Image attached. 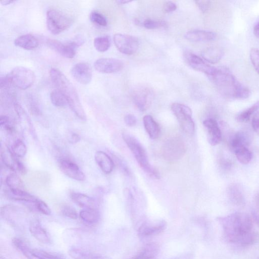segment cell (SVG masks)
Masks as SVG:
<instances>
[{
  "label": "cell",
  "instance_id": "cell-1",
  "mask_svg": "<svg viewBox=\"0 0 259 259\" xmlns=\"http://www.w3.org/2000/svg\"><path fill=\"white\" fill-rule=\"evenodd\" d=\"M223 96L229 98L246 99L251 94L250 90L241 84L229 71L217 69L214 74L209 77Z\"/></svg>",
  "mask_w": 259,
  "mask_h": 259
},
{
  "label": "cell",
  "instance_id": "cell-2",
  "mask_svg": "<svg viewBox=\"0 0 259 259\" xmlns=\"http://www.w3.org/2000/svg\"><path fill=\"white\" fill-rule=\"evenodd\" d=\"M49 74L52 83L57 90L65 96L72 111L80 119L86 120V113L81 103L77 91L73 85L66 76L57 69H51Z\"/></svg>",
  "mask_w": 259,
  "mask_h": 259
},
{
  "label": "cell",
  "instance_id": "cell-3",
  "mask_svg": "<svg viewBox=\"0 0 259 259\" xmlns=\"http://www.w3.org/2000/svg\"><path fill=\"white\" fill-rule=\"evenodd\" d=\"M219 220L223 226L225 239L228 242L237 243L242 235L252 232V220L247 214L236 212L219 218Z\"/></svg>",
  "mask_w": 259,
  "mask_h": 259
},
{
  "label": "cell",
  "instance_id": "cell-4",
  "mask_svg": "<svg viewBox=\"0 0 259 259\" xmlns=\"http://www.w3.org/2000/svg\"><path fill=\"white\" fill-rule=\"evenodd\" d=\"M122 137L141 169L150 177L159 179L160 174L159 171L149 162L146 152L140 141L127 132H123Z\"/></svg>",
  "mask_w": 259,
  "mask_h": 259
},
{
  "label": "cell",
  "instance_id": "cell-5",
  "mask_svg": "<svg viewBox=\"0 0 259 259\" xmlns=\"http://www.w3.org/2000/svg\"><path fill=\"white\" fill-rule=\"evenodd\" d=\"M72 24V19L62 11L51 9L47 12V27L49 31L53 35H58L64 32Z\"/></svg>",
  "mask_w": 259,
  "mask_h": 259
},
{
  "label": "cell",
  "instance_id": "cell-6",
  "mask_svg": "<svg viewBox=\"0 0 259 259\" xmlns=\"http://www.w3.org/2000/svg\"><path fill=\"white\" fill-rule=\"evenodd\" d=\"M7 75L11 86L21 90H26L31 87L36 80L33 71L23 67L14 68Z\"/></svg>",
  "mask_w": 259,
  "mask_h": 259
},
{
  "label": "cell",
  "instance_id": "cell-7",
  "mask_svg": "<svg viewBox=\"0 0 259 259\" xmlns=\"http://www.w3.org/2000/svg\"><path fill=\"white\" fill-rule=\"evenodd\" d=\"M187 150V146L184 140L179 137H174L164 142L161 153L165 161L175 162L185 156Z\"/></svg>",
  "mask_w": 259,
  "mask_h": 259
},
{
  "label": "cell",
  "instance_id": "cell-8",
  "mask_svg": "<svg viewBox=\"0 0 259 259\" xmlns=\"http://www.w3.org/2000/svg\"><path fill=\"white\" fill-rule=\"evenodd\" d=\"M171 110L182 130L189 135H192L195 131V124L192 118V111L188 106L174 103L171 106Z\"/></svg>",
  "mask_w": 259,
  "mask_h": 259
},
{
  "label": "cell",
  "instance_id": "cell-9",
  "mask_svg": "<svg viewBox=\"0 0 259 259\" xmlns=\"http://www.w3.org/2000/svg\"><path fill=\"white\" fill-rule=\"evenodd\" d=\"M114 42L118 50L126 55L134 54L140 48L139 40L130 35L115 34L114 36Z\"/></svg>",
  "mask_w": 259,
  "mask_h": 259
},
{
  "label": "cell",
  "instance_id": "cell-10",
  "mask_svg": "<svg viewBox=\"0 0 259 259\" xmlns=\"http://www.w3.org/2000/svg\"><path fill=\"white\" fill-rule=\"evenodd\" d=\"M82 44V40L80 39L67 43L52 39L47 41V44L50 48L64 57L70 59L74 57L78 48Z\"/></svg>",
  "mask_w": 259,
  "mask_h": 259
},
{
  "label": "cell",
  "instance_id": "cell-11",
  "mask_svg": "<svg viewBox=\"0 0 259 259\" xmlns=\"http://www.w3.org/2000/svg\"><path fill=\"white\" fill-rule=\"evenodd\" d=\"M153 95V92L150 89L141 87L134 91L132 98L137 109L144 112L148 108Z\"/></svg>",
  "mask_w": 259,
  "mask_h": 259
},
{
  "label": "cell",
  "instance_id": "cell-12",
  "mask_svg": "<svg viewBox=\"0 0 259 259\" xmlns=\"http://www.w3.org/2000/svg\"><path fill=\"white\" fill-rule=\"evenodd\" d=\"M95 69L103 73L118 72L124 68L121 60L113 58H102L97 59L94 64Z\"/></svg>",
  "mask_w": 259,
  "mask_h": 259
},
{
  "label": "cell",
  "instance_id": "cell-13",
  "mask_svg": "<svg viewBox=\"0 0 259 259\" xmlns=\"http://www.w3.org/2000/svg\"><path fill=\"white\" fill-rule=\"evenodd\" d=\"M60 169L68 177L76 181H82L85 179V175L79 166L71 160L63 158L58 160Z\"/></svg>",
  "mask_w": 259,
  "mask_h": 259
},
{
  "label": "cell",
  "instance_id": "cell-14",
  "mask_svg": "<svg viewBox=\"0 0 259 259\" xmlns=\"http://www.w3.org/2000/svg\"><path fill=\"white\" fill-rule=\"evenodd\" d=\"M73 78L83 85L89 84L93 79V71L87 63H80L75 65L71 70Z\"/></svg>",
  "mask_w": 259,
  "mask_h": 259
},
{
  "label": "cell",
  "instance_id": "cell-15",
  "mask_svg": "<svg viewBox=\"0 0 259 259\" xmlns=\"http://www.w3.org/2000/svg\"><path fill=\"white\" fill-rule=\"evenodd\" d=\"M203 125L207 133L209 143L216 146L222 141V132L217 121L213 118H208L204 121Z\"/></svg>",
  "mask_w": 259,
  "mask_h": 259
},
{
  "label": "cell",
  "instance_id": "cell-16",
  "mask_svg": "<svg viewBox=\"0 0 259 259\" xmlns=\"http://www.w3.org/2000/svg\"><path fill=\"white\" fill-rule=\"evenodd\" d=\"M186 58L188 64L193 70L204 72L209 77L214 74L217 71V68L207 64L202 58L193 53L187 54Z\"/></svg>",
  "mask_w": 259,
  "mask_h": 259
},
{
  "label": "cell",
  "instance_id": "cell-17",
  "mask_svg": "<svg viewBox=\"0 0 259 259\" xmlns=\"http://www.w3.org/2000/svg\"><path fill=\"white\" fill-rule=\"evenodd\" d=\"M166 223L164 221L145 222L139 230V235L144 237H151L162 234L165 230Z\"/></svg>",
  "mask_w": 259,
  "mask_h": 259
},
{
  "label": "cell",
  "instance_id": "cell-18",
  "mask_svg": "<svg viewBox=\"0 0 259 259\" xmlns=\"http://www.w3.org/2000/svg\"><path fill=\"white\" fill-rule=\"evenodd\" d=\"M29 230L30 234L38 241L49 244L51 243V238L47 230L38 220H33L29 224Z\"/></svg>",
  "mask_w": 259,
  "mask_h": 259
},
{
  "label": "cell",
  "instance_id": "cell-19",
  "mask_svg": "<svg viewBox=\"0 0 259 259\" xmlns=\"http://www.w3.org/2000/svg\"><path fill=\"white\" fill-rule=\"evenodd\" d=\"M185 38L194 42H207L215 40L217 35L214 32L207 30L194 29L188 32L185 35Z\"/></svg>",
  "mask_w": 259,
  "mask_h": 259
},
{
  "label": "cell",
  "instance_id": "cell-20",
  "mask_svg": "<svg viewBox=\"0 0 259 259\" xmlns=\"http://www.w3.org/2000/svg\"><path fill=\"white\" fill-rule=\"evenodd\" d=\"M70 197L72 202L84 209H97L98 204L96 201L93 197L80 192H71Z\"/></svg>",
  "mask_w": 259,
  "mask_h": 259
},
{
  "label": "cell",
  "instance_id": "cell-21",
  "mask_svg": "<svg viewBox=\"0 0 259 259\" xmlns=\"http://www.w3.org/2000/svg\"><path fill=\"white\" fill-rule=\"evenodd\" d=\"M95 160L104 173L109 174L113 172L115 166L114 163L105 152L102 151H97L95 155Z\"/></svg>",
  "mask_w": 259,
  "mask_h": 259
},
{
  "label": "cell",
  "instance_id": "cell-22",
  "mask_svg": "<svg viewBox=\"0 0 259 259\" xmlns=\"http://www.w3.org/2000/svg\"><path fill=\"white\" fill-rule=\"evenodd\" d=\"M5 196L8 199L19 202H24L35 204L38 199L34 196L25 190L8 188L5 191Z\"/></svg>",
  "mask_w": 259,
  "mask_h": 259
},
{
  "label": "cell",
  "instance_id": "cell-23",
  "mask_svg": "<svg viewBox=\"0 0 259 259\" xmlns=\"http://www.w3.org/2000/svg\"><path fill=\"white\" fill-rule=\"evenodd\" d=\"M17 47L27 50L36 49L39 46L38 40L32 34H26L21 36L14 41Z\"/></svg>",
  "mask_w": 259,
  "mask_h": 259
},
{
  "label": "cell",
  "instance_id": "cell-24",
  "mask_svg": "<svg viewBox=\"0 0 259 259\" xmlns=\"http://www.w3.org/2000/svg\"><path fill=\"white\" fill-rule=\"evenodd\" d=\"M201 55L206 62L212 64H216L222 58L224 51L220 47H212L204 49Z\"/></svg>",
  "mask_w": 259,
  "mask_h": 259
},
{
  "label": "cell",
  "instance_id": "cell-25",
  "mask_svg": "<svg viewBox=\"0 0 259 259\" xmlns=\"http://www.w3.org/2000/svg\"><path fill=\"white\" fill-rule=\"evenodd\" d=\"M143 124L145 129L151 140H157L160 135L161 129L159 125L150 115L143 118Z\"/></svg>",
  "mask_w": 259,
  "mask_h": 259
},
{
  "label": "cell",
  "instance_id": "cell-26",
  "mask_svg": "<svg viewBox=\"0 0 259 259\" xmlns=\"http://www.w3.org/2000/svg\"><path fill=\"white\" fill-rule=\"evenodd\" d=\"M69 254L73 259H111L108 256L77 248L70 250Z\"/></svg>",
  "mask_w": 259,
  "mask_h": 259
},
{
  "label": "cell",
  "instance_id": "cell-27",
  "mask_svg": "<svg viewBox=\"0 0 259 259\" xmlns=\"http://www.w3.org/2000/svg\"><path fill=\"white\" fill-rule=\"evenodd\" d=\"M12 242L13 246L28 259H42L34 253L33 250L29 247L24 240L16 237L13 238Z\"/></svg>",
  "mask_w": 259,
  "mask_h": 259
},
{
  "label": "cell",
  "instance_id": "cell-28",
  "mask_svg": "<svg viewBox=\"0 0 259 259\" xmlns=\"http://www.w3.org/2000/svg\"><path fill=\"white\" fill-rule=\"evenodd\" d=\"M79 216L83 222L89 224H96L100 218V212L96 209H84L80 212Z\"/></svg>",
  "mask_w": 259,
  "mask_h": 259
},
{
  "label": "cell",
  "instance_id": "cell-29",
  "mask_svg": "<svg viewBox=\"0 0 259 259\" xmlns=\"http://www.w3.org/2000/svg\"><path fill=\"white\" fill-rule=\"evenodd\" d=\"M159 252V247L156 243H149L132 259H156Z\"/></svg>",
  "mask_w": 259,
  "mask_h": 259
},
{
  "label": "cell",
  "instance_id": "cell-30",
  "mask_svg": "<svg viewBox=\"0 0 259 259\" xmlns=\"http://www.w3.org/2000/svg\"><path fill=\"white\" fill-rule=\"evenodd\" d=\"M249 138L245 132H238L235 134L230 141V148L235 152L237 149L246 146L249 143Z\"/></svg>",
  "mask_w": 259,
  "mask_h": 259
},
{
  "label": "cell",
  "instance_id": "cell-31",
  "mask_svg": "<svg viewBox=\"0 0 259 259\" xmlns=\"http://www.w3.org/2000/svg\"><path fill=\"white\" fill-rule=\"evenodd\" d=\"M20 209L17 207L7 205L1 208V216L12 224H14L15 220L20 215Z\"/></svg>",
  "mask_w": 259,
  "mask_h": 259
},
{
  "label": "cell",
  "instance_id": "cell-32",
  "mask_svg": "<svg viewBox=\"0 0 259 259\" xmlns=\"http://www.w3.org/2000/svg\"><path fill=\"white\" fill-rule=\"evenodd\" d=\"M1 158L4 164L12 171H16L19 160L15 157L9 149H4L1 152Z\"/></svg>",
  "mask_w": 259,
  "mask_h": 259
},
{
  "label": "cell",
  "instance_id": "cell-33",
  "mask_svg": "<svg viewBox=\"0 0 259 259\" xmlns=\"http://www.w3.org/2000/svg\"><path fill=\"white\" fill-rule=\"evenodd\" d=\"M235 152L237 159L242 164H248L252 159V152L246 146L239 148Z\"/></svg>",
  "mask_w": 259,
  "mask_h": 259
},
{
  "label": "cell",
  "instance_id": "cell-34",
  "mask_svg": "<svg viewBox=\"0 0 259 259\" xmlns=\"http://www.w3.org/2000/svg\"><path fill=\"white\" fill-rule=\"evenodd\" d=\"M5 182L10 189L25 190L22 180L16 174H11L8 175L5 180Z\"/></svg>",
  "mask_w": 259,
  "mask_h": 259
},
{
  "label": "cell",
  "instance_id": "cell-35",
  "mask_svg": "<svg viewBox=\"0 0 259 259\" xmlns=\"http://www.w3.org/2000/svg\"><path fill=\"white\" fill-rule=\"evenodd\" d=\"M111 39L109 36L98 37L94 40V47L100 52L108 51L111 47Z\"/></svg>",
  "mask_w": 259,
  "mask_h": 259
},
{
  "label": "cell",
  "instance_id": "cell-36",
  "mask_svg": "<svg viewBox=\"0 0 259 259\" xmlns=\"http://www.w3.org/2000/svg\"><path fill=\"white\" fill-rule=\"evenodd\" d=\"M50 100L52 103L57 108H64L68 105L65 96L58 90L52 91L50 94Z\"/></svg>",
  "mask_w": 259,
  "mask_h": 259
},
{
  "label": "cell",
  "instance_id": "cell-37",
  "mask_svg": "<svg viewBox=\"0 0 259 259\" xmlns=\"http://www.w3.org/2000/svg\"><path fill=\"white\" fill-rule=\"evenodd\" d=\"M259 109V101L254 103L249 108L238 114L236 119L239 122H247L250 119L252 115L256 113Z\"/></svg>",
  "mask_w": 259,
  "mask_h": 259
},
{
  "label": "cell",
  "instance_id": "cell-38",
  "mask_svg": "<svg viewBox=\"0 0 259 259\" xmlns=\"http://www.w3.org/2000/svg\"><path fill=\"white\" fill-rule=\"evenodd\" d=\"M228 194L231 201L235 205L240 206L244 203V198L242 192L237 186H231L228 189Z\"/></svg>",
  "mask_w": 259,
  "mask_h": 259
},
{
  "label": "cell",
  "instance_id": "cell-39",
  "mask_svg": "<svg viewBox=\"0 0 259 259\" xmlns=\"http://www.w3.org/2000/svg\"><path fill=\"white\" fill-rule=\"evenodd\" d=\"M11 151L15 157L23 158L27 153V148L22 141L18 140L13 142L11 147Z\"/></svg>",
  "mask_w": 259,
  "mask_h": 259
},
{
  "label": "cell",
  "instance_id": "cell-40",
  "mask_svg": "<svg viewBox=\"0 0 259 259\" xmlns=\"http://www.w3.org/2000/svg\"><path fill=\"white\" fill-rule=\"evenodd\" d=\"M90 20L91 22L100 26H106L108 21L104 15L97 11L91 12L90 14Z\"/></svg>",
  "mask_w": 259,
  "mask_h": 259
},
{
  "label": "cell",
  "instance_id": "cell-41",
  "mask_svg": "<svg viewBox=\"0 0 259 259\" xmlns=\"http://www.w3.org/2000/svg\"><path fill=\"white\" fill-rule=\"evenodd\" d=\"M62 214L67 218L71 219H77L78 218V214L75 209L71 206L64 205L60 208Z\"/></svg>",
  "mask_w": 259,
  "mask_h": 259
},
{
  "label": "cell",
  "instance_id": "cell-42",
  "mask_svg": "<svg viewBox=\"0 0 259 259\" xmlns=\"http://www.w3.org/2000/svg\"><path fill=\"white\" fill-rule=\"evenodd\" d=\"M35 205L37 210L42 214L49 216L51 214V210L48 206L44 202L39 199H37L35 203Z\"/></svg>",
  "mask_w": 259,
  "mask_h": 259
},
{
  "label": "cell",
  "instance_id": "cell-43",
  "mask_svg": "<svg viewBox=\"0 0 259 259\" xmlns=\"http://www.w3.org/2000/svg\"><path fill=\"white\" fill-rule=\"evenodd\" d=\"M250 59L254 68L259 74V49L253 48L251 50Z\"/></svg>",
  "mask_w": 259,
  "mask_h": 259
},
{
  "label": "cell",
  "instance_id": "cell-44",
  "mask_svg": "<svg viewBox=\"0 0 259 259\" xmlns=\"http://www.w3.org/2000/svg\"><path fill=\"white\" fill-rule=\"evenodd\" d=\"M0 125L6 131L12 133L14 131V127L9 117L2 115L0 118Z\"/></svg>",
  "mask_w": 259,
  "mask_h": 259
},
{
  "label": "cell",
  "instance_id": "cell-45",
  "mask_svg": "<svg viewBox=\"0 0 259 259\" xmlns=\"http://www.w3.org/2000/svg\"><path fill=\"white\" fill-rule=\"evenodd\" d=\"M144 26L148 29H153L161 26H164L165 24L164 22H157L151 20H146L143 23Z\"/></svg>",
  "mask_w": 259,
  "mask_h": 259
},
{
  "label": "cell",
  "instance_id": "cell-46",
  "mask_svg": "<svg viewBox=\"0 0 259 259\" xmlns=\"http://www.w3.org/2000/svg\"><path fill=\"white\" fill-rule=\"evenodd\" d=\"M196 4L199 8V9L204 13H206L209 11L212 6V3L210 1H195Z\"/></svg>",
  "mask_w": 259,
  "mask_h": 259
},
{
  "label": "cell",
  "instance_id": "cell-47",
  "mask_svg": "<svg viewBox=\"0 0 259 259\" xmlns=\"http://www.w3.org/2000/svg\"><path fill=\"white\" fill-rule=\"evenodd\" d=\"M34 253L42 259H60L58 257L44 251L35 249Z\"/></svg>",
  "mask_w": 259,
  "mask_h": 259
},
{
  "label": "cell",
  "instance_id": "cell-48",
  "mask_svg": "<svg viewBox=\"0 0 259 259\" xmlns=\"http://www.w3.org/2000/svg\"><path fill=\"white\" fill-rule=\"evenodd\" d=\"M177 9L176 4L172 1L166 2L164 5L163 9L166 13H170L175 11Z\"/></svg>",
  "mask_w": 259,
  "mask_h": 259
},
{
  "label": "cell",
  "instance_id": "cell-49",
  "mask_svg": "<svg viewBox=\"0 0 259 259\" xmlns=\"http://www.w3.org/2000/svg\"><path fill=\"white\" fill-rule=\"evenodd\" d=\"M125 123L129 127L134 126L137 122L136 117L132 114L127 115L124 118Z\"/></svg>",
  "mask_w": 259,
  "mask_h": 259
},
{
  "label": "cell",
  "instance_id": "cell-50",
  "mask_svg": "<svg viewBox=\"0 0 259 259\" xmlns=\"http://www.w3.org/2000/svg\"><path fill=\"white\" fill-rule=\"evenodd\" d=\"M116 160L118 162V165L120 167V169L122 170L123 172H124V173L126 174L127 175H130V171L126 164H125L123 161H121L119 158H117Z\"/></svg>",
  "mask_w": 259,
  "mask_h": 259
},
{
  "label": "cell",
  "instance_id": "cell-51",
  "mask_svg": "<svg viewBox=\"0 0 259 259\" xmlns=\"http://www.w3.org/2000/svg\"><path fill=\"white\" fill-rule=\"evenodd\" d=\"M252 125L254 131L259 128V112H257L252 120Z\"/></svg>",
  "mask_w": 259,
  "mask_h": 259
},
{
  "label": "cell",
  "instance_id": "cell-52",
  "mask_svg": "<svg viewBox=\"0 0 259 259\" xmlns=\"http://www.w3.org/2000/svg\"><path fill=\"white\" fill-rule=\"evenodd\" d=\"M81 140V137L77 133H72L69 138V142L71 144H76L78 143Z\"/></svg>",
  "mask_w": 259,
  "mask_h": 259
},
{
  "label": "cell",
  "instance_id": "cell-53",
  "mask_svg": "<svg viewBox=\"0 0 259 259\" xmlns=\"http://www.w3.org/2000/svg\"><path fill=\"white\" fill-rule=\"evenodd\" d=\"M254 33L255 36L259 39V23H258L254 28Z\"/></svg>",
  "mask_w": 259,
  "mask_h": 259
},
{
  "label": "cell",
  "instance_id": "cell-54",
  "mask_svg": "<svg viewBox=\"0 0 259 259\" xmlns=\"http://www.w3.org/2000/svg\"><path fill=\"white\" fill-rule=\"evenodd\" d=\"M253 217L256 224L259 227V215L257 213L254 212L253 213Z\"/></svg>",
  "mask_w": 259,
  "mask_h": 259
},
{
  "label": "cell",
  "instance_id": "cell-55",
  "mask_svg": "<svg viewBox=\"0 0 259 259\" xmlns=\"http://www.w3.org/2000/svg\"><path fill=\"white\" fill-rule=\"evenodd\" d=\"M14 1H11V0H6V1H3L1 2V3L2 5H10L11 3H13Z\"/></svg>",
  "mask_w": 259,
  "mask_h": 259
},
{
  "label": "cell",
  "instance_id": "cell-56",
  "mask_svg": "<svg viewBox=\"0 0 259 259\" xmlns=\"http://www.w3.org/2000/svg\"><path fill=\"white\" fill-rule=\"evenodd\" d=\"M131 2V1H124V0H119V1H117L116 3H117L118 4L123 5L129 3Z\"/></svg>",
  "mask_w": 259,
  "mask_h": 259
},
{
  "label": "cell",
  "instance_id": "cell-57",
  "mask_svg": "<svg viewBox=\"0 0 259 259\" xmlns=\"http://www.w3.org/2000/svg\"><path fill=\"white\" fill-rule=\"evenodd\" d=\"M256 201H257V205H258V207H259V193L257 196Z\"/></svg>",
  "mask_w": 259,
  "mask_h": 259
},
{
  "label": "cell",
  "instance_id": "cell-58",
  "mask_svg": "<svg viewBox=\"0 0 259 259\" xmlns=\"http://www.w3.org/2000/svg\"><path fill=\"white\" fill-rule=\"evenodd\" d=\"M257 134L259 136V128H258L255 131Z\"/></svg>",
  "mask_w": 259,
  "mask_h": 259
},
{
  "label": "cell",
  "instance_id": "cell-59",
  "mask_svg": "<svg viewBox=\"0 0 259 259\" xmlns=\"http://www.w3.org/2000/svg\"><path fill=\"white\" fill-rule=\"evenodd\" d=\"M0 259H6L5 257L1 256V257H0Z\"/></svg>",
  "mask_w": 259,
  "mask_h": 259
}]
</instances>
